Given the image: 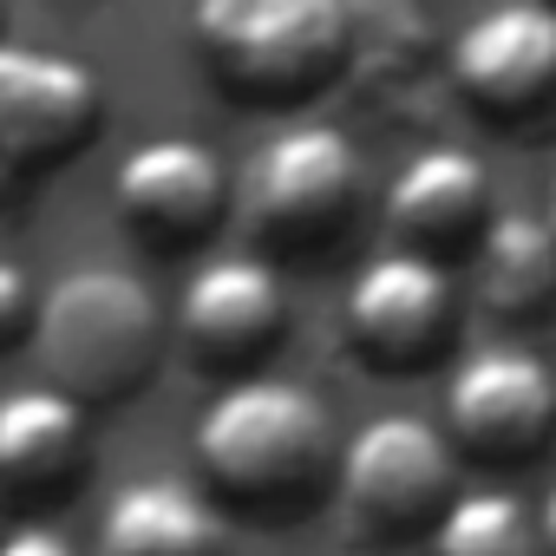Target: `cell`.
Masks as SVG:
<instances>
[{"label":"cell","instance_id":"cell-1","mask_svg":"<svg viewBox=\"0 0 556 556\" xmlns=\"http://www.w3.org/2000/svg\"><path fill=\"white\" fill-rule=\"evenodd\" d=\"M197 471L236 517L295 523L341 478L334 413L302 380L242 374L197 419Z\"/></svg>","mask_w":556,"mask_h":556},{"label":"cell","instance_id":"cell-2","mask_svg":"<svg viewBox=\"0 0 556 556\" xmlns=\"http://www.w3.org/2000/svg\"><path fill=\"white\" fill-rule=\"evenodd\" d=\"M34 354L47 367V387H60L66 400L118 406L144 393L164 361V308L131 268H66L40 295Z\"/></svg>","mask_w":556,"mask_h":556},{"label":"cell","instance_id":"cell-3","mask_svg":"<svg viewBox=\"0 0 556 556\" xmlns=\"http://www.w3.org/2000/svg\"><path fill=\"white\" fill-rule=\"evenodd\" d=\"M197 53L236 105H302L348 66V0H197Z\"/></svg>","mask_w":556,"mask_h":556},{"label":"cell","instance_id":"cell-4","mask_svg":"<svg viewBox=\"0 0 556 556\" xmlns=\"http://www.w3.org/2000/svg\"><path fill=\"white\" fill-rule=\"evenodd\" d=\"M361 210V151L334 125L275 131L242 177V223L268 255H328Z\"/></svg>","mask_w":556,"mask_h":556},{"label":"cell","instance_id":"cell-5","mask_svg":"<svg viewBox=\"0 0 556 556\" xmlns=\"http://www.w3.org/2000/svg\"><path fill=\"white\" fill-rule=\"evenodd\" d=\"M334 497L367 543H400L419 530H439V517L458 504V452L439 426L413 413H380L341 445Z\"/></svg>","mask_w":556,"mask_h":556},{"label":"cell","instance_id":"cell-6","mask_svg":"<svg viewBox=\"0 0 556 556\" xmlns=\"http://www.w3.org/2000/svg\"><path fill=\"white\" fill-rule=\"evenodd\" d=\"M348 341L367 367L380 374H419L445 354L458 328V295H452V268L413 249L374 255L354 282H348Z\"/></svg>","mask_w":556,"mask_h":556},{"label":"cell","instance_id":"cell-7","mask_svg":"<svg viewBox=\"0 0 556 556\" xmlns=\"http://www.w3.org/2000/svg\"><path fill=\"white\" fill-rule=\"evenodd\" d=\"M445 439L478 465H523L556 439V367L523 348H478L445 380Z\"/></svg>","mask_w":556,"mask_h":556},{"label":"cell","instance_id":"cell-8","mask_svg":"<svg viewBox=\"0 0 556 556\" xmlns=\"http://www.w3.org/2000/svg\"><path fill=\"white\" fill-rule=\"evenodd\" d=\"M99 73L40 53V47H0V170L40 177L79 157L99 131Z\"/></svg>","mask_w":556,"mask_h":556},{"label":"cell","instance_id":"cell-9","mask_svg":"<svg viewBox=\"0 0 556 556\" xmlns=\"http://www.w3.org/2000/svg\"><path fill=\"white\" fill-rule=\"evenodd\" d=\"M282 328H289V295H282V275L262 255H216L177 295V334L190 361L210 374L255 367L282 341Z\"/></svg>","mask_w":556,"mask_h":556},{"label":"cell","instance_id":"cell-10","mask_svg":"<svg viewBox=\"0 0 556 556\" xmlns=\"http://www.w3.org/2000/svg\"><path fill=\"white\" fill-rule=\"evenodd\" d=\"M112 203H118V223L144 249L170 255V249H197L216 236L229 210V177L216 151H203L197 138H151L118 164Z\"/></svg>","mask_w":556,"mask_h":556},{"label":"cell","instance_id":"cell-11","mask_svg":"<svg viewBox=\"0 0 556 556\" xmlns=\"http://www.w3.org/2000/svg\"><path fill=\"white\" fill-rule=\"evenodd\" d=\"M452 86L491 112L523 118L556 92V8L549 0H497L471 14L452 40Z\"/></svg>","mask_w":556,"mask_h":556},{"label":"cell","instance_id":"cell-12","mask_svg":"<svg viewBox=\"0 0 556 556\" xmlns=\"http://www.w3.org/2000/svg\"><path fill=\"white\" fill-rule=\"evenodd\" d=\"M387 229L400 249L432 255V262L478 255L491 229V170L458 144L419 151L387 190Z\"/></svg>","mask_w":556,"mask_h":556},{"label":"cell","instance_id":"cell-13","mask_svg":"<svg viewBox=\"0 0 556 556\" xmlns=\"http://www.w3.org/2000/svg\"><path fill=\"white\" fill-rule=\"evenodd\" d=\"M92 471L86 406L60 387H14L0 400V497L60 504Z\"/></svg>","mask_w":556,"mask_h":556},{"label":"cell","instance_id":"cell-14","mask_svg":"<svg viewBox=\"0 0 556 556\" xmlns=\"http://www.w3.org/2000/svg\"><path fill=\"white\" fill-rule=\"evenodd\" d=\"M99 556H223V517L177 478H138L105 504Z\"/></svg>","mask_w":556,"mask_h":556},{"label":"cell","instance_id":"cell-15","mask_svg":"<svg viewBox=\"0 0 556 556\" xmlns=\"http://www.w3.org/2000/svg\"><path fill=\"white\" fill-rule=\"evenodd\" d=\"M471 275H478L484 308L504 315V321H523V315L549 308V295H556V229H549V216H530V210L491 216V229L471 255Z\"/></svg>","mask_w":556,"mask_h":556},{"label":"cell","instance_id":"cell-16","mask_svg":"<svg viewBox=\"0 0 556 556\" xmlns=\"http://www.w3.org/2000/svg\"><path fill=\"white\" fill-rule=\"evenodd\" d=\"M432 556H549L543 523L510 491H458L432 530Z\"/></svg>","mask_w":556,"mask_h":556},{"label":"cell","instance_id":"cell-17","mask_svg":"<svg viewBox=\"0 0 556 556\" xmlns=\"http://www.w3.org/2000/svg\"><path fill=\"white\" fill-rule=\"evenodd\" d=\"M40 321V302H34V282H27V268L14 262H0V354L21 348Z\"/></svg>","mask_w":556,"mask_h":556},{"label":"cell","instance_id":"cell-18","mask_svg":"<svg viewBox=\"0 0 556 556\" xmlns=\"http://www.w3.org/2000/svg\"><path fill=\"white\" fill-rule=\"evenodd\" d=\"M0 556H79L60 530H47V523H14L8 536H0Z\"/></svg>","mask_w":556,"mask_h":556},{"label":"cell","instance_id":"cell-19","mask_svg":"<svg viewBox=\"0 0 556 556\" xmlns=\"http://www.w3.org/2000/svg\"><path fill=\"white\" fill-rule=\"evenodd\" d=\"M536 523H543V549L556 556V484H549V497H543V510H536Z\"/></svg>","mask_w":556,"mask_h":556},{"label":"cell","instance_id":"cell-20","mask_svg":"<svg viewBox=\"0 0 556 556\" xmlns=\"http://www.w3.org/2000/svg\"><path fill=\"white\" fill-rule=\"evenodd\" d=\"M543 216H549V229H556V177H549V210H543Z\"/></svg>","mask_w":556,"mask_h":556},{"label":"cell","instance_id":"cell-21","mask_svg":"<svg viewBox=\"0 0 556 556\" xmlns=\"http://www.w3.org/2000/svg\"><path fill=\"white\" fill-rule=\"evenodd\" d=\"M0 14H8V0H0Z\"/></svg>","mask_w":556,"mask_h":556},{"label":"cell","instance_id":"cell-22","mask_svg":"<svg viewBox=\"0 0 556 556\" xmlns=\"http://www.w3.org/2000/svg\"><path fill=\"white\" fill-rule=\"evenodd\" d=\"M0 536H8V530H0Z\"/></svg>","mask_w":556,"mask_h":556}]
</instances>
